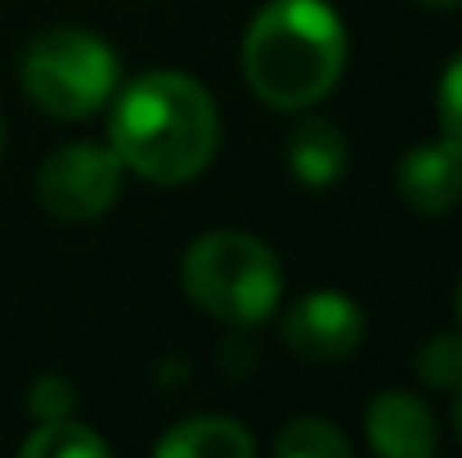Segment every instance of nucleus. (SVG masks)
Here are the masks:
<instances>
[{"instance_id": "nucleus-18", "label": "nucleus", "mask_w": 462, "mask_h": 458, "mask_svg": "<svg viewBox=\"0 0 462 458\" xmlns=\"http://www.w3.org/2000/svg\"><path fill=\"white\" fill-rule=\"evenodd\" d=\"M458 319H462V284H458Z\"/></svg>"}, {"instance_id": "nucleus-6", "label": "nucleus", "mask_w": 462, "mask_h": 458, "mask_svg": "<svg viewBox=\"0 0 462 458\" xmlns=\"http://www.w3.org/2000/svg\"><path fill=\"white\" fill-rule=\"evenodd\" d=\"M283 341L292 355L310 364H332L359 351L364 341V310L346 293H310L288 310Z\"/></svg>"}, {"instance_id": "nucleus-16", "label": "nucleus", "mask_w": 462, "mask_h": 458, "mask_svg": "<svg viewBox=\"0 0 462 458\" xmlns=\"http://www.w3.org/2000/svg\"><path fill=\"white\" fill-rule=\"evenodd\" d=\"M454 432H458V441H462V382H458V396H454Z\"/></svg>"}, {"instance_id": "nucleus-10", "label": "nucleus", "mask_w": 462, "mask_h": 458, "mask_svg": "<svg viewBox=\"0 0 462 458\" xmlns=\"http://www.w3.org/2000/svg\"><path fill=\"white\" fill-rule=\"evenodd\" d=\"M157 454L162 458H252L256 454V441L247 436L243 423L207 414V418H189L175 432H166L157 441Z\"/></svg>"}, {"instance_id": "nucleus-5", "label": "nucleus", "mask_w": 462, "mask_h": 458, "mask_svg": "<svg viewBox=\"0 0 462 458\" xmlns=\"http://www.w3.org/2000/svg\"><path fill=\"white\" fill-rule=\"evenodd\" d=\"M122 157L104 145H63L41 166V202L59 220H95L122 193Z\"/></svg>"}, {"instance_id": "nucleus-4", "label": "nucleus", "mask_w": 462, "mask_h": 458, "mask_svg": "<svg viewBox=\"0 0 462 458\" xmlns=\"http://www.w3.org/2000/svg\"><path fill=\"white\" fill-rule=\"evenodd\" d=\"M18 77L36 108H45L50 117H63V122H81L117 95L122 68H117V54L108 50V41H99L81 27H45L23 50Z\"/></svg>"}, {"instance_id": "nucleus-11", "label": "nucleus", "mask_w": 462, "mask_h": 458, "mask_svg": "<svg viewBox=\"0 0 462 458\" xmlns=\"http://www.w3.org/2000/svg\"><path fill=\"white\" fill-rule=\"evenodd\" d=\"M23 454L27 458H108V441L95 436L86 423H77V418L68 414V418L41 423V427L23 441Z\"/></svg>"}, {"instance_id": "nucleus-15", "label": "nucleus", "mask_w": 462, "mask_h": 458, "mask_svg": "<svg viewBox=\"0 0 462 458\" xmlns=\"http://www.w3.org/2000/svg\"><path fill=\"white\" fill-rule=\"evenodd\" d=\"M440 126L449 140L462 145V54L449 59V68L440 77Z\"/></svg>"}, {"instance_id": "nucleus-12", "label": "nucleus", "mask_w": 462, "mask_h": 458, "mask_svg": "<svg viewBox=\"0 0 462 458\" xmlns=\"http://www.w3.org/2000/svg\"><path fill=\"white\" fill-rule=\"evenodd\" d=\"M274 450L283 458H350V441L323 418H297L279 432Z\"/></svg>"}, {"instance_id": "nucleus-1", "label": "nucleus", "mask_w": 462, "mask_h": 458, "mask_svg": "<svg viewBox=\"0 0 462 458\" xmlns=\"http://www.w3.org/2000/svg\"><path fill=\"white\" fill-rule=\"evenodd\" d=\"M113 153L153 184H184L207 171L220 117L202 81L184 72H144L113 104Z\"/></svg>"}, {"instance_id": "nucleus-2", "label": "nucleus", "mask_w": 462, "mask_h": 458, "mask_svg": "<svg viewBox=\"0 0 462 458\" xmlns=\"http://www.w3.org/2000/svg\"><path fill=\"white\" fill-rule=\"evenodd\" d=\"M346 68V27L328 0H270L243 36V72L270 108H310Z\"/></svg>"}, {"instance_id": "nucleus-13", "label": "nucleus", "mask_w": 462, "mask_h": 458, "mask_svg": "<svg viewBox=\"0 0 462 458\" xmlns=\"http://www.w3.org/2000/svg\"><path fill=\"white\" fill-rule=\"evenodd\" d=\"M418 373L431 387H458L462 382V332H436L422 351H418Z\"/></svg>"}, {"instance_id": "nucleus-14", "label": "nucleus", "mask_w": 462, "mask_h": 458, "mask_svg": "<svg viewBox=\"0 0 462 458\" xmlns=\"http://www.w3.org/2000/svg\"><path fill=\"white\" fill-rule=\"evenodd\" d=\"M27 409L36 414V423H54V418H68L77 409V396L63 378H41L32 391H27Z\"/></svg>"}, {"instance_id": "nucleus-17", "label": "nucleus", "mask_w": 462, "mask_h": 458, "mask_svg": "<svg viewBox=\"0 0 462 458\" xmlns=\"http://www.w3.org/2000/svg\"><path fill=\"white\" fill-rule=\"evenodd\" d=\"M418 5H431V9H454V5H462V0H418Z\"/></svg>"}, {"instance_id": "nucleus-8", "label": "nucleus", "mask_w": 462, "mask_h": 458, "mask_svg": "<svg viewBox=\"0 0 462 458\" xmlns=\"http://www.w3.org/2000/svg\"><path fill=\"white\" fill-rule=\"evenodd\" d=\"M400 198L422 211V216H440L462 198V145L458 140H436V145H418L404 153L400 162Z\"/></svg>"}, {"instance_id": "nucleus-7", "label": "nucleus", "mask_w": 462, "mask_h": 458, "mask_svg": "<svg viewBox=\"0 0 462 458\" xmlns=\"http://www.w3.org/2000/svg\"><path fill=\"white\" fill-rule=\"evenodd\" d=\"M368 445L386 458H431L436 454V423L427 414V405L409 391H382L368 405L364 418Z\"/></svg>"}, {"instance_id": "nucleus-19", "label": "nucleus", "mask_w": 462, "mask_h": 458, "mask_svg": "<svg viewBox=\"0 0 462 458\" xmlns=\"http://www.w3.org/2000/svg\"><path fill=\"white\" fill-rule=\"evenodd\" d=\"M0 140H5V136H0Z\"/></svg>"}, {"instance_id": "nucleus-3", "label": "nucleus", "mask_w": 462, "mask_h": 458, "mask_svg": "<svg viewBox=\"0 0 462 458\" xmlns=\"http://www.w3.org/2000/svg\"><path fill=\"white\" fill-rule=\"evenodd\" d=\"M184 293L220 323L252 328L274 314L283 293V266L256 234L211 229L184 257Z\"/></svg>"}, {"instance_id": "nucleus-9", "label": "nucleus", "mask_w": 462, "mask_h": 458, "mask_svg": "<svg viewBox=\"0 0 462 458\" xmlns=\"http://www.w3.org/2000/svg\"><path fill=\"white\" fill-rule=\"evenodd\" d=\"M346 162H350L346 136H341L328 117L301 122V126L292 131V140H288V166H292L297 184H306V189L337 184L341 171H346Z\"/></svg>"}]
</instances>
